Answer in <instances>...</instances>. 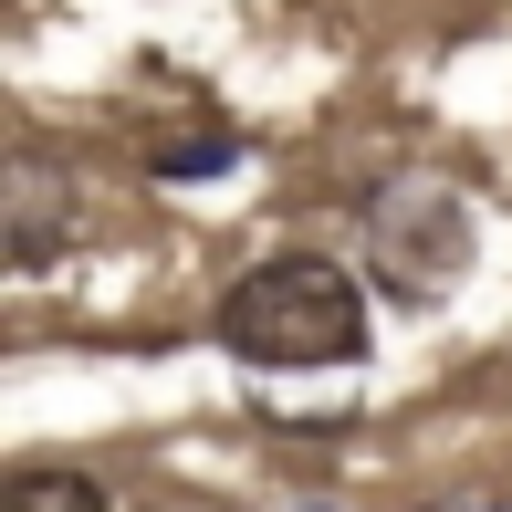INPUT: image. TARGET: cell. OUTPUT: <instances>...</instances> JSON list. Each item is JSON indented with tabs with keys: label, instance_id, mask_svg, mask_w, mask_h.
Returning <instances> with one entry per match:
<instances>
[{
	"label": "cell",
	"instance_id": "7a4b0ae2",
	"mask_svg": "<svg viewBox=\"0 0 512 512\" xmlns=\"http://www.w3.org/2000/svg\"><path fill=\"white\" fill-rule=\"evenodd\" d=\"M471 199L450 189V178H377L366 189V283L387 293L398 314H439L460 283H471Z\"/></svg>",
	"mask_w": 512,
	"mask_h": 512
},
{
	"label": "cell",
	"instance_id": "277c9868",
	"mask_svg": "<svg viewBox=\"0 0 512 512\" xmlns=\"http://www.w3.org/2000/svg\"><path fill=\"white\" fill-rule=\"evenodd\" d=\"M0 512H115V492L95 471H74V460H21L0 481Z\"/></svg>",
	"mask_w": 512,
	"mask_h": 512
},
{
	"label": "cell",
	"instance_id": "3957f363",
	"mask_svg": "<svg viewBox=\"0 0 512 512\" xmlns=\"http://www.w3.org/2000/svg\"><path fill=\"white\" fill-rule=\"evenodd\" d=\"M63 241H74V189H63L53 147H11V189H0V262L32 283V272L63 262Z\"/></svg>",
	"mask_w": 512,
	"mask_h": 512
},
{
	"label": "cell",
	"instance_id": "5b68a950",
	"mask_svg": "<svg viewBox=\"0 0 512 512\" xmlns=\"http://www.w3.org/2000/svg\"><path fill=\"white\" fill-rule=\"evenodd\" d=\"M168 189H189V178H220V168H241V126H199V136H178V147H157L147 157Z\"/></svg>",
	"mask_w": 512,
	"mask_h": 512
},
{
	"label": "cell",
	"instance_id": "6da1fadb",
	"mask_svg": "<svg viewBox=\"0 0 512 512\" xmlns=\"http://www.w3.org/2000/svg\"><path fill=\"white\" fill-rule=\"evenodd\" d=\"M209 345L251 377H345L377 356V283L335 251H272L220 283Z\"/></svg>",
	"mask_w": 512,
	"mask_h": 512
}]
</instances>
